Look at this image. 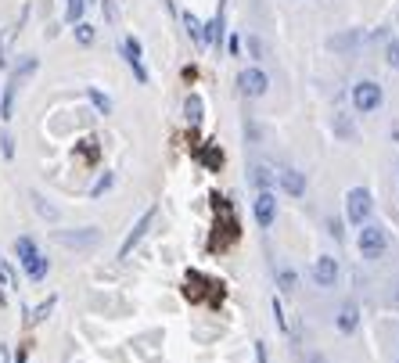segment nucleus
I'll return each instance as SVG.
<instances>
[{
    "mask_svg": "<svg viewBox=\"0 0 399 363\" xmlns=\"http://www.w3.org/2000/svg\"><path fill=\"white\" fill-rule=\"evenodd\" d=\"M377 104H382V87H377L374 79H364V83H356L352 87V108L356 112H374Z\"/></svg>",
    "mask_w": 399,
    "mask_h": 363,
    "instance_id": "4",
    "label": "nucleus"
},
{
    "mask_svg": "<svg viewBox=\"0 0 399 363\" xmlns=\"http://www.w3.org/2000/svg\"><path fill=\"white\" fill-rule=\"evenodd\" d=\"M370 209H374V202H370V191L367 187H352L349 195H345V216H349V223L364 227L367 216H370Z\"/></svg>",
    "mask_w": 399,
    "mask_h": 363,
    "instance_id": "3",
    "label": "nucleus"
},
{
    "mask_svg": "<svg viewBox=\"0 0 399 363\" xmlns=\"http://www.w3.org/2000/svg\"><path fill=\"white\" fill-rule=\"evenodd\" d=\"M155 216H158V209H155V205H148V209H144V216L137 220V227H133L130 234H126V241H122V248H119V259H130V252L140 245V238L148 234V227L155 223Z\"/></svg>",
    "mask_w": 399,
    "mask_h": 363,
    "instance_id": "6",
    "label": "nucleus"
},
{
    "mask_svg": "<svg viewBox=\"0 0 399 363\" xmlns=\"http://www.w3.org/2000/svg\"><path fill=\"white\" fill-rule=\"evenodd\" d=\"M277 180L284 187V195H291V198L306 195V173H299V169H284V173H277Z\"/></svg>",
    "mask_w": 399,
    "mask_h": 363,
    "instance_id": "11",
    "label": "nucleus"
},
{
    "mask_svg": "<svg viewBox=\"0 0 399 363\" xmlns=\"http://www.w3.org/2000/svg\"><path fill=\"white\" fill-rule=\"evenodd\" d=\"M33 72H36V58L26 54V58H22V65L11 72L8 87H4V101H0V119H11V115H15V94H18V87H22V83H26Z\"/></svg>",
    "mask_w": 399,
    "mask_h": 363,
    "instance_id": "2",
    "label": "nucleus"
},
{
    "mask_svg": "<svg viewBox=\"0 0 399 363\" xmlns=\"http://www.w3.org/2000/svg\"><path fill=\"white\" fill-rule=\"evenodd\" d=\"M0 155L15 159V140H11V134H0Z\"/></svg>",
    "mask_w": 399,
    "mask_h": 363,
    "instance_id": "23",
    "label": "nucleus"
},
{
    "mask_svg": "<svg viewBox=\"0 0 399 363\" xmlns=\"http://www.w3.org/2000/svg\"><path fill=\"white\" fill-rule=\"evenodd\" d=\"M385 58H389V65H392V69H399V40H392V44H389Z\"/></svg>",
    "mask_w": 399,
    "mask_h": 363,
    "instance_id": "26",
    "label": "nucleus"
},
{
    "mask_svg": "<svg viewBox=\"0 0 399 363\" xmlns=\"http://www.w3.org/2000/svg\"><path fill=\"white\" fill-rule=\"evenodd\" d=\"M108 187H112V173H104V177H101V180L94 184V191H90V195L97 198V195H104V191H108Z\"/></svg>",
    "mask_w": 399,
    "mask_h": 363,
    "instance_id": "27",
    "label": "nucleus"
},
{
    "mask_svg": "<svg viewBox=\"0 0 399 363\" xmlns=\"http://www.w3.org/2000/svg\"><path fill=\"white\" fill-rule=\"evenodd\" d=\"M360 255L364 259H377V255L385 252V245H389V238H385V230L382 227H374V223H364V230H360Z\"/></svg>",
    "mask_w": 399,
    "mask_h": 363,
    "instance_id": "5",
    "label": "nucleus"
},
{
    "mask_svg": "<svg viewBox=\"0 0 399 363\" xmlns=\"http://www.w3.org/2000/svg\"><path fill=\"white\" fill-rule=\"evenodd\" d=\"M223 40V8L216 11V18L205 26V44H220Z\"/></svg>",
    "mask_w": 399,
    "mask_h": 363,
    "instance_id": "16",
    "label": "nucleus"
},
{
    "mask_svg": "<svg viewBox=\"0 0 399 363\" xmlns=\"http://www.w3.org/2000/svg\"><path fill=\"white\" fill-rule=\"evenodd\" d=\"M83 8H87V0H69V11H65V18L76 26L79 18H83Z\"/></svg>",
    "mask_w": 399,
    "mask_h": 363,
    "instance_id": "19",
    "label": "nucleus"
},
{
    "mask_svg": "<svg viewBox=\"0 0 399 363\" xmlns=\"http://www.w3.org/2000/svg\"><path fill=\"white\" fill-rule=\"evenodd\" d=\"M313 281L320 288H334V281H339V263H334L331 255H317V263H313Z\"/></svg>",
    "mask_w": 399,
    "mask_h": 363,
    "instance_id": "10",
    "label": "nucleus"
},
{
    "mask_svg": "<svg viewBox=\"0 0 399 363\" xmlns=\"http://www.w3.org/2000/svg\"><path fill=\"white\" fill-rule=\"evenodd\" d=\"M58 241L61 245H94L97 241V230L87 227V234H58Z\"/></svg>",
    "mask_w": 399,
    "mask_h": 363,
    "instance_id": "17",
    "label": "nucleus"
},
{
    "mask_svg": "<svg viewBox=\"0 0 399 363\" xmlns=\"http://www.w3.org/2000/svg\"><path fill=\"white\" fill-rule=\"evenodd\" d=\"M76 36H79V44H94V26H87L79 18V22H76Z\"/></svg>",
    "mask_w": 399,
    "mask_h": 363,
    "instance_id": "20",
    "label": "nucleus"
},
{
    "mask_svg": "<svg viewBox=\"0 0 399 363\" xmlns=\"http://www.w3.org/2000/svg\"><path fill=\"white\" fill-rule=\"evenodd\" d=\"M87 94H90V101H94V104H97V108H101V112H104V115H108V112H112V101H108V97H104V94H101V90H94V87H90V90H87Z\"/></svg>",
    "mask_w": 399,
    "mask_h": 363,
    "instance_id": "21",
    "label": "nucleus"
},
{
    "mask_svg": "<svg viewBox=\"0 0 399 363\" xmlns=\"http://www.w3.org/2000/svg\"><path fill=\"white\" fill-rule=\"evenodd\" d=\"M356 324H360V309H356V302H345L342 313H339V331H342V334H352Z\"/></svg>",
    "mask_w": 399,
    "mask_h": 363,
    "instance_id": "12",
    "label": "nucleus"
},
{
    "mask_svg": "<svg viewBox=\"0 0 399 363\" xmlns=\"http://www.w3.org/2000/svg\"><path fill=\"white\" fill-rule=\"evenodd\" d=\"M238 83H241V94H245V97H263L266 87H270V79H266L263 69H245V72L238 76Z\"/></svg>",
    "mask_w": 399,
    "mask_h": 363,
    "instance_id": "8",
    "label": "nucleus"
},
{
    "mask_svg": "<svg viewBox=\"0 0 399 363\" xmlns=\"http://www.w3.org/2000/svg\"><path fill=\"white\" fill-rule=\"evenodd\" d=\"M252 184H256L259 191H270L277 184V173H270L266 166H252Z\"/></svg>",
    "mask_w": 399,
    "mask_h": 363,
    "instance_id": "13",
    "label": "nucleus"
},
{
    "mask_svg": "<svg viewBox=\"0 0 399 363\" xmlns=\"http://www.w3.org/2000/svg\"><path fill=\"white\" fill-rule=\"evenodd\" d=\"M277 284H281V291H295V273L281 270V273H277Z\"/></svg>",
    "mask_w": 399,
    "mask_h": 363,
    "instance_id": "22",
    "label": "nucleus"
},
{
    "mask_svg": "<svg viewBox=\"0 0 399 363\" xmlns=\"http://www.w3.org/2000/svg\"><path fill=\"white\" fill-rule=\"evenodd\" d=\"M184 26H187V36L195 40V44H205V26L198 22V18L191 11H184Z\"/></svg>",
    "mask_w": 399,
    "mask_h": 363,
    "instance_id": "15",
    "label": "nucleus"
},
{
    "mask_svg": "<svg viewBox=\"0 0 399 363\" xmlns=\"http://www.w3.org/2000/svg\"><path fill=\"white\" fill-rule=\"evenodd\" d=\"M274 316H277V328L288 331V320H284V306H281V298H274Z\"/></svg>",
    "mask_w": 399,
    "mask_h": 363,
    "instance_id": "28",
    "label": "nucleus"
},
{
    "mask_svg": "<svg viewBox=\"0 0 399 363\" xmlns=\"http://www.w3.org/2000/svg\"><path fill=\"white\" fill-rule=\"evenodd\" d=\"M184 115H187V122H191V126L202 122V97H198V94H187V101H184Z\"/></svg>",
    "mask_w": 399,
    "mask_h": 363,
    "instance_id": "14",
    "label": "nucleus"
},
{
    "mask_svg": "<svg viewBox=\"0 0 399 363\" xmlns=\"http://www.w3.org/2000/svg\"><path fill=\"white\" fill-rule=\"evenodd\" d=\"M256 363H266V346L263 341H256Z\"/></svg>",
    "mask_w": 399,
    "mask_h": 363,
    "instance_id": "30",
    "label": "nucleus"
},
{
    "mask_svg": "<svg viewBox=\"0 0 399 363\" xmlns=\"http://www.w3.org/2000/svg\"><path fill=\"white\" fill-rule=\"evenodd\" d=\"M15 363H26V353H18V360H15Z\"/></svg>",
    "mask_w": 399,
    "mask_h": 363,
    "instance_id": "32",
    "label": "nucleus"
},
{
    "mask_svg": "<svg viewBox=\"0 0 399 363\" xmlns=\"http://www.w3.org/2000/svg\"><path fill=\"white\" fill-rule=\"evenodd\" d=\"M327 230L334 234V238H342V223H339V220H331V223H327Z\"/></svg>",
    "mask_w": 399,
    "mask_h": 363,
    "instance_id": "31",
    "label": "nucleus"
},
{
    "mask_svg": "<svg viewBox=\"0 0 399 363\" xmlns=\"http://www.w3.org/2000/svg\"><path fill=\"white\" fill-rule=\"evenodd\" d=\"M122 54H126V65L133 69L137 83H148V69H144V61H140V40L137 36H126L122 40Z\"/></svg>",
    "mask_w": 399,
    "mask_h": 363,
    "instance_id": "9",
    "label": "nucleus"
},
{
    "mask_svg": "<svg viewBox=\"0 0 399 363\" xmlns=\"http://www.w3.org/2000/svg\"><path fill=\"white\" fill-rule=\"evenodd\" d=\"M51 309H54V295L47 298L44 306H36V309H33V316H29V324H44V320H47V313H51Z\"/></svg>",
    "mask_w": 399,
    "mask_h": 363,
    "instance_id": "18",
    "label": "nucleus"
},
{
    "mask_svg": "<svg viewBox=\"0 0 399 363\" xmlns=\"http://www.w3.org/2000/svg\"><path fill=\"white\" fill-rule=\"evenodd\" d=\"M36 209H40V216H47V220H58V209H51V205H44L36 198Z\"/></svg>",
    "mask_w": 399,
    "mask_h": 363,
    "instance_id": "29",
    "label": "nucleus"
},
{
    "mask_svg": "<svg viewBox=\"0 0 399 363\" xmlns=\"http://www.w3.org/2000/svg\"><path fill=\"white\" fill-rule=\"evenodd\" d=\"M15 255H18V263L26 266V273H29V281H44V277L51 273V263L40 255V248H36V241L33 238H18L15 241Z\"/></svg>",
    "mask_w": 399,
    "mask_h": 363,
    "instance_id": "1",
    "label": "nucleus"
},
{
    "mask_svg": "<svg viewBox=\"0 0 399 363\" xmlns=\"http://www.w3.org/2000/svg\"><path fill=\"white\" fill-rule=\"evenodd\" d=\"M252 212H256V223L263 230L274 227L277 223V198L270 195V191H259V198H256V205H252Z\"/></svg>",
    "mask_w": 399,
    "mask_h": 363,
    "instance_id": "7",
    "label": "nucleus"
},
{
    "mask_svg": "<svg viewBox=\"0 0 399 363\" xmlns=\"http://www.w3.org/2000/svg\"><path fill=\"white\" fill-rule=\"evenodd\" d=\"M245 47L252 58H263V44H259V36H245Z\"/></svg>",
    "mask_w": 399,
    "mask_h": 363,
    "instance_id": "25",
    "label": "nucleus"
},
{
    "mask_svg": "<svg viewBox=\"0 0 399 363\" xmlns=\"http://www.w3.org/2000/svg\"><path fill=\"white\" fill-rule=\"evenodd\" d=\"M205 166H209V169H220V166H223V152L209 147V152H205Z\"/></svg>",
    "mask_w": 399,
    "mask_h": 363,
    "instance_id": "24",
    "label": "nucleus"
}]
</instances>
